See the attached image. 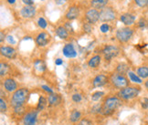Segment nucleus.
Listing matches in <instances>:
<instances>
[{
  "label": "nucleus",
  "instance_id": "obj_20",
  "mask_svg": "<svg viewBox=\"0 0 148 125\" xmlns=\"http://www.w3.org/2000/svg\"><path fill=\"white\" fill-rule=\"evenodd\" d=\"M56 35L61 39H67L69 38V32L63 26H60L56 28Z\"/></svg>",
  "mask_w": 148,
  "mask_h": 125
},
{
  "label": "nucleus",
  "instance_id": "obj_30",
  "mask_svg": "<svg viewBox=\"0 0 148 125\" xmlns=\"http://www.w3.org/2000/svg\"><path fill=\"white\" fill-rule=\"evenodd\" d=\"M38 25L39 27H41V28H43V29H44V28L47 27L48 23H47V21L45 20L43 18H39L38 20Z\"/></svg>",
  "mask_w": 148,
  "mask_h": 125
},
{
  "label": "nucleus",
  "instance_id": "obj_4",
  "mask_svg": "<svg viewBox=\"0 0 148 125\" xmlns=\"http://www.w3.org/2000/svg\"><path fill=\"white\" fill-rule=\"evenodd\" d=\"M134 35V30L130 27H123L116 31V38L122 43L129 41Z\"/></svg>",
  "mask_w": 148,
  "mask_h": 125
},
{
  "label": "nucleus",
  "instance_id": "obj_10",
  "mask_svg": "<svg viewBox=\"0 0 148 125\" xmlns=\"http://www.w3.org/2000/svg\"><path fill=\"white\" fill-rule=\"evenodd\" d=\"M38 120V111L28 112L23 118L24 125H35Z\"/></svg>",
  "mask_w": 148,
  "mask_h": 125
},
{
  "label": "nucleus",
  "instance_id": "obj_40",
  "mask_svg": "<svg viewBox=\"0 0 148 125\" xmlns=\"http://www.w3.org/2000/svg\"><path fill=\"white\" fill-rule=\"evenodd\" d=\"M142 107H143V109H147L148 108V99L147 98H145L143 100H142Z\"/></svg>",
  "mask_w": 148,
  "mask_h": 125
},
{
  "label": "nucleus",
  "instance_id": "obj_18",
  "mask_svg": "<svg viewBox=\"0 0 148 125\" xmlns=\"http://www.w3.org/2000/svg\"><path fill=\"white\" fill-rule=\"evenodd\" d=\"M108 2H109V0H92L90 1V5L92 7V8L94 9H102L104 8Z\"/></svg>",
  "mask_w": 148,
  "mask_h": 125
},
{
  "label": "nucleus",
  "instance_id": "obj_12",
  "mask_svg": "<svg viewBox=\"0 0 148 125\" xmlns=\"http://www.w3.org/2000/svg\"><path fill=\"white\" fill-rule=\"evenodd\" d=\"M63 55L66 57V58L69 59H73L77 57V51L74 48L73 44L71 43H68L66 44L64 48H63Z\"/></svg>",
  "mask_w": 148,
  "mask_h": 125
},
{
  "label": "nucleus",
  "instance_id": "obj_27",
  "mask_svg": "<svg viewBox=\"0 0 148 125\" xmlns=\"http://www.w3.org/2000/svg\"><path fill=\"white\" fill-rule=\"evenodd\" d=\"M46 105H47V100L44 97H40L38 100V111L44 110Z\"/></svg>",
  "mask_w": 148,
  "mask_h": 125
},
{
  "label": "nucleus",
  "instance_id": "obj_45",
  "mask_svg": "<svg viewBox=\"0 0 148 125\" xmlns=\"http://www.w3.org/2000/svg\"><path fill=\"white\" fill-rule=\"evenodd\" d=\"M62 63H63V60H62L61 59H57L55 60V64L57 66H60V65H62Z\"/></svg>",
  "mask_w": 148,
  "mask_h": 125
},
{
  "label": "nucleus",
  "instance_id": "obj_25",
  "mask_svg": "<svg viewBox=\"0 0 148 125\" xmlns=\"http://www.w3.org/2000/svg\"><path fill=\"white\" fill-rule=\"evenodd\" d=\"M127 74L129 76V79H130L131 81H133L134 83H138V84H141L142 82H143V81H142V79L137 74L134 73L133 71H129Z\"/></svg>",
  "mask_w": 148,
  "mask_h": 125
},
{
  "label": "nucleus",
  "instance_id": "obj_14",
  "mask_svg": "<svg viewBox=\"0 0 148 125\" xmlns=\"http://www.w3.org/2000/svg\"><path fill=\"white\" fill-rule=\"evenodd\" d=\"M1 54L5 57V58H8V59H15L16 58V49L12 47H8V46H3L1 47Z\"/></svg>",
  "mask_w": 148,
  "mask_h": 125
},
{
  "label": "nucleus",
  "instance_id": "obj_29",
  "mask_svg": "<svg viewBox=\"0 0 148 125\" xmlns=\"http://www.w3.org/2000/svg\"><path fill=\"white\" fill-rule=\"evenodd\" d=\"M8 69L9 68L7 64H5V63L0 64V73H1V76H4L7 74L8 71Z\"/></svg>",
  "mask_w": 148,
  "mask_h": 125
},
{
  "label": "nucleus",
  "instance_id": "obj_39",
  "mask_svg": "<svg viewBox=\"0 0 148 125\" xmlns=\"http://www.w3.org/2000/svg\"><path fill=\"white\" fill-rule=\"evenodd\" d=\"M65 28L66 29L69 31V32H71V33H73L74 31H73V28H72V27H71V25H70V22H66L65 23Z\"/></svg>",
  "mask_w": 148,
  "mask_h": 125
},
{
  "label": "nucleus",
  "instance_id": "obj_7",
  "mask_svg": "<svg viewBox=\"0 0 148 125\" xmlns=\"http://www.w3.org/2000/svg\"><path fill=\"white\" fill-rule=\"evenodd\" d=\"M102 53H103L106 60H111L112 59L118 56L119 48L116 46H114V45H108L102 50Z\"/></svg>",
  "mask_w": 148,
  "mask_h": 125
},
{
  "label": "nucleus",
  "instance_id": "obj_1",
  "mask_svg": "<svg viewBox=\"0 0 148 125\" xmlns=\"http://www.w3.org/2000/svg\"><path fill=\"white\" fill-rule=\"evenodd\" d=\"M28 95H29V90L27 88L18 89L12 95L11 98V105L13 107L23 106V104L27 100Z\"/></svg>",
  "mask_w": 148,
  "mask_h": 125
},
{
  "label": "nucleus",
  "instance_id": "obj_22",
  "mask_svg": "<svg viewBox=\"0 0 148 125\" xmlns=\"http://www.w3.org/2000/svg\"><path fill=\"white\" fill-rule=\"evenodd\" d=\"M81 117H82V113L81 111H79L78 110H73L71 113V116H70V120L71 122H77L81 120Z\"/></svg>",
  "mask_w": 148,
  "mask_h": 125
},
{
  "label": "nucleus",
  "instance_id": "obj_34",
  "mask_svg": "<svg viewBox=\"0 0 148 125\" xmlns=\"http://www.w3.org/2000/svg\"><path fill=\"white\" fill-rule=\"evenodd\" d=\"M0 110H1L2 112L7 111V103L3 99H0Z\"/></svg>",
  "mask_w": 148,
  "mask_h": 125
},
{
  "label": "nucleus",
  "instance_id": "obj_31",
  "mask_svg": "<svg viewBox=\"0 0 148 125\" xmlns=\"http://www.w3.org/2000/svg\"><path fill=\"white\" fill-rule=\"evenodd\" d=\"M134 1L140 8H145L148 5V0H134Z\"/></svg>",
  "mask_w": 148,
  "mask_h": 125
},
{
  "label": "nucleus",
  "instance_id": "obj_47",
  "mask_svg": "<svg viewBox=\"0 0 148 125\" xmlns=\"http://www.w3.org/2000/svg\"><path fill=\"white\" fill-rule=\"evenodd\" d=\"M0 35H1V38H0V41L3 42L4 41V39H5V36H4V33L1 31V33H0Z\"/></svg>",
  "mask_w": 148,
  "mask_h": 125
},
{
  "label": "nucleus",
  "instance_id": "obj_21",
  "mask_svg": "<svg viewBox=\"0 0 148 125\" xmlns=\"http://www.w3.org/2000/svg\"><path fill=\"white\" fill-rule=\"evenodd\" d=\"M49 103L50 105H58L60 102V96L59 95H57L55 93H52V94H50L49 96Z\"/></svg>",
  "mask_w": 148,
  "mask_h": 125
},
{
  "label": "nucleus",
  "instance_id": "obj_33",
  "mask_svg": "<svg viewBox=\"0 0 148 125\" xmlns=\"http://www.w3.org/2000/svg\"><path fill=\"white\" fill-rule=\"evenodd\" d=\"M82 100V95L81 94H79V93H76V94H73L72 95V100L74 102H81Z\"/></svg>",
  "mask_w": 148,
  "mask_h": 125
},
{
  "label": "nucleus",
  "instance_id": "obj_2",
  "mask_svg": "<svg viewBox=\"0 0 148 125\" xmlns=\"http://www.w3.org/2000/svg\"><path fill=\"white\" fill-rule=\"evenodd\" d=\"M121 100L116 97H111L105 100L103 108H102V112L104 115H110L117 108L121 105Z\"/></svg>",
  "mask_w": 148,
  "mask_h": 125
},
{
  "label": "nucleus",
  "instance_id": "obj_5",
  "mask_svg": "<svg viewBox=\"0 0 148 125\" xmlns=\"http://www.w3.org/2000/svg\"><path fill=\"white\" fill-rule=\"evenodd\" d=\"M111 82L113 86L119 89H122V88L123 89L125 87H127V85L129 83L128 79L123 75H121V74H113L111 77Z\"/></svg>",
  "mask_w": 148,
  "mask_h": 125
},
{
  "label": "nucleus",
  "instance_id": "obj_32",
  "mask_svg": "<svg viewBox=\"0 0 148 125\" xmlns=\"http://www.w3.org/2000/svg\"><path fill=\"white\" fill-rule=\"evenodd\" d=\"M100 30H101V33H107V32H109V30H110V26L108 25V24H106V23L102 24L101 26V27H100Z\"/></svg>",
  "mask_w": 148,
  "mask_h": 125
},
{
  "label": "nucleus",
  "instance_id": "obj_8",
  "mask_svg": "<svg viewBox=\"0 0 148 125\" xmlns=\"http://www.w3.org/2000/svg\"><path fill=\"white\" fill-rule=\"evenodd\" d=\"M85 18H86V20L88 21L89 24H96L100 20V12L97 9L90 8L85 14Z\"/></svg>",
  "mask_w": 148,
  "mask_h": 125
},
{
  "label": "nucleus",
  "instance_id": "obj_17",
  "mask_svg": "<svg viewBox=\"0 0 148 125\" xmlns=\"http://www.w3.org/2000/svg\"><path fill=\"white\" fill-rule=\"evenodd\" d=\"M108 81V78L107 76L103 75V74H100L98 76H96L92 81V85L95 88H99V87H102L103 85H105Z\"/></svg>",
  "mask_w": 148,
  "mask_h": 125
},
{
  "label": "nucleus",
  "instance_id": "obj_35",
  "mask_svg": "<svg viewBox=\"0 0 148 125\" xmlns=\"http://www.w3.org/2000/svg\"><path fill=\"white\" fill-rule=\"evenodd\" d=\"M83 29L85 32H87V33H90V31L92 30V26H90V24L89 23H85L83 25Z\"/></svg>",
  "mask_w": 148,
  "mask_h": 125
},
{
  "label": "nucleus",
  "instance_id": "obj_43",
  "mask_svg": "<svg viewBox=\"0 0 148 125\" xmlns=\"http://www.w3.org/2000/svg\"><path fill=\"white\" fill-rule=\"evenodd\" d=\"M22 2L26 5H32L34 4V0H22Z\"/></svg>",
  "mask_w": 148,
  "mask_h": 125
},
{
  "label": "nucleus",
  "instance_id": "obj_11",
  "mask_svg": "<svg viewBox=\"0 0 148 125\" xmlns=\"http://www.w3.org/2000/svg\"><path fill=\"white\" fill-rule=\"evenodd\" d=\"M50 37L48 33L46 32H41L39 33L38 37L36 38V43L38 47H45L47 46L48 43L49 42Z\"/></svg>",
  "mask_w": 148,
  "mask_h": 125
},
{
  "label": "nucleus",
  "instance_id": "obj_13",
  "mask_svg": "<svg viewBox=\"0 0 148 125\" xmlns=\"http://www.w3.org/2000/svg\"><path fill=\"white\" fill-rule=\"evenodd\" d=\"M3 86L5 89L8 92H15L18 89V84L14 81L13 79H7L3 82Z\"/></svg>",
  "mask_w": 148,
  "mask_h": 125
},
{
  "label": "nucleus",
  "instance_id": "obj_19",
  "mask_svg": "<svg viewBox=\"0 0 148 125\" xmlns=\"http://www.w3.org/2000/svg\"><path fill=\"white\" fill-rule=\"evenodd\" d=\"M101 58L100 55H95L92 58H90V59L88 61V66L90 68V69H96L98 68L99 65L101 64Z\"/></svg>",
  "mask_w": 148,
  "mask_h": 125
},
{
  "label": "nucleus",
  "instance_id": "obj_37",
  "mask_svg": "<svg viewBox=\"0 0 148 125\" xmlns=\"http://www.w3.org/2000/svg\"><path fill=\"white\" fill-rule=\"evenodd\" d=\"M78 125H92V122L88 120V119H83V120H82L79 122Z\"/></svg>",
  "mask_w": 148,
  "mask_h": 125
},
{
  "label": "nucleus",
  "instance_id": "obj_26",
  "mask_svg": "<svg viewBox=\"0 0 148 125\" xmlns=\"http://www.w3.org/2000/svg\"><path fill=\"white\" fill-rule=\"evenodd\" d=\"M34 67L37 70H38L39 72H43L45 70H46V65L42 61V60H36L35 63H34Z\"/></svg>",
  "mask_w": 148,
  "mask_h": 125
},
{
  "label": "nucleus",
  "instance_id": "obj_9",
  "mask_svg": "<svg viewBox=\"0 0 148 125\" xmlns=\"http://www.w3.org/2000/svg\"><path fill=\"white\" fill-rule=\"evenodd\" d=\"M20 15L24 18H32L36 15V8L33 5H25L21 8Z\"/></svg>",
  "mask_w": 148,
  "mask_h": 125
},
{
  "label": "nucleus",
  "instance_id": "obj_48",
  "mask_svg": "<svg viewBox=\"0 0 148 125\" xmlns=\"http://www.w3.org/2000/svg\"><path fill=\"white\" fill-rule=\"evenodd\" d=\"M7 1H8V4H10V5H13V4H15L16 0H7Z\"/></svg>",
  "mask_w": 148,
  "mask_h": 125
},
{
  "label": "nucleus",
  "instance_id": "obj_42",
  "mask_svg": "<svg viewBox=\"0 0 148 125\" xmlns=\"http://www.w3.org/2000/svg\"><path fill=\"white\" fill-rule=\"evenodd\" d=\"M101 111V105H96V106H94L92 109V112H100Z\"/></svg>",
  "mask_w": 148,
  "mask_h": 125
},
{
  "label": "nucleus",
  "instance_id": "obj_49",
  "mask_svg": "<svg viewBox=\"0 0 148 125\" xmlns=\"http://www.w3.org/2000/svg\"><path fill=\"white\" fill-rule=\"evenodd\" d=\"M145 87H146V89H148V81H145Z\"/></svg>",
  "mask_w": 148,
  "mask_h": 125
},
{
  "label": "nucleus",
  "instance_id": "obj_44",
  "mask_svg": "<svg viewBox=\"0 0 148 125\" xmlns=\"http://www.w3.org/2000/svg\"><path fill=\"white\" fill-rule=\"evenodd\" d=\"M138 26L142 28H144L145 27V19H140L139 23H138Z\"/></svg>",
  "mask_w": 148,
  "mask_h": 125
},
{
  "label": "nucleus",
  "instance_id": "obj_41",
  "mask_svg": "<svg viewBox=\"0 0 148 125\" xmlns=\"http://www.w3.org/2000/svg\"><path fill=\"white\" fill-rule=\"evenodd\" d=\"M7 40H8V42L9 44H12V45H14V44L16 43V40L14 39L13 36H8V37H7Z\"/></svg>",
  "mask_w": 148,
  "mask_h": 125
},
{
  "label": "nucleus",
  "instance_id": "obj_38",
  "mask_svg": "<svg viewBox=\"0 0 148 125\" xmlns=\"http://www.w3.org/2000/svg\"><path fill=\"white\" fill-rule=\"evenodd\" d=\"M41 88L45 90V92H49V94H52L53 93V90L51 89L49 86H46V85H42L41 86Z\"/></svg>",
  "mask_w": 148,
  "mask_h": 125
},
{
  "label": "nucleus",
  "instance_id": "obj_24",
  "mask_svg": "<svg viewBox=\"0 0 148 125\" xmlns=\"http://www.w3.org/2000/svg\"><path fill=\"white\" fill-rule=\"evenodd\" d=\"M137 75L141 79L148 78V68L147 67H140L137 69Z\"/></svg>",
  "mask_w": 148,
  "mask_h": 125
},
{
  "label": "nucleus",
  "instance_id": "obj_16",
  "mask_svg": "<svg viewBox=\"0 0 148 125\" xmlns=\"http://www.w3.org/2000/svg\"><path fill=\"white\" fill-rule=\"evenodd\" d=\"M120 20L125 26H132L135 21V16L131 13H124L120 16Z\"/></svg>",
  "mask_w": 148,
  "mask_h": 125
},
{
  "label": "nucleus",
  "instance_id": "obj_6",
  "mask_svg": "<svg viewBox=\"0 0 148 125\" xmlns=\"http://www.w3.org/2000/svg\"><path fill=\"white\" fill-rule=\"evenodd\" d=\"M116 14L112 8H104L100 11V20L102 22H108L115 19Z\"/></svg>",
  "mask_w": 148,
  "mask_h": 125
},
{
  "label": "nucleus",
  "instance_id": "obj_36",
  "mask_svg": "<svg viewBox=\"0 0 148 125\" xmlns=\"http://www.w3.org/2000/svg\"><path fill=\"white\" fill-rule=\"evenodd\" d=\"M14 109H15V113H16V114H21V113L24 111V108H23V106L14 107Z\"/></svg>",
  "mask_w": 148,
  "mask_h": 125
},
{
  "label": "nucleus",
  "instance_id": "obj_46",
  "mask_svg": "<svg viewBox=\"0 0 148 125\" xmlns=\"http://www.w3.org/2000/svg\"><path fill=\"white\" fill-rule=\"evenodd\" d=\"M66 1H67V0H55V3L57 5H63V4L66 3Z\"/></svg>",
  "mask_w": 148,
  "mask_h": 125
},
{
  "label": "nucleus",
  "instance_id": "obj_15",
  "mask_svg": "<svg viewBox=\"0 0 148 125\" xmlns=\"http://www.w3.org/2000/svg\"><path fill=\"white\" fill-rule=\"evenodd\" d=\"M79 15V9L77 7H71L69 10L67 11V13L65 15V18L68 20H74L76 19Z\"/></svg>",
  "mask_w": 148,
  "mask_h": 125
},
{
  "label": "nucleus",
  "instance_id": "obj_23",
  "mask_svg": "<svg viewBox=\"0 0 148 125\" xmlns=\"http://www.w3.org/2000/svg\"><path fill=\"white\" fill-rule=\"evenodd\" d=\"M116 70L118 72V74L123 75L125 73L129 72V67L126 63H120V64H118V66L116 68Z\"/></svg>",
  "mask_w": 148,
  "mask_h": 125
},
{
  "label": "nucleus",
  "instance_id": "obj_3",
  "mask_svg": "<svg viewBox=\"0 0 148 125\" xmlns=\"http://www.w3.org/2000/svg\"><path fill=\"white\" fill-rule=\"evenodd\" d=\"M139 92H140V89L138 88L125 87L119 92L118 96L123 100H131V99L135 98L136 96H138Z\"/></svg>",
  "mask_w": 148,
  "mask_h": 125
},
{
  "label": "nucleus",
  "instance_id": "obj_28",
  "mask_svg": "<svg viewBox=\"0 0 148 125\" xmlns=\"http://www.w3.org/2000/svg\"><path fill=\"white\" fill-rule=\"evenodd\" d=\"M103 95H104V92H94V93L92 95V100H93V101H97V100H99Z\"/></svg>",
  "mask_w": 148,
  "mask_h": 125
}]
</instances>
